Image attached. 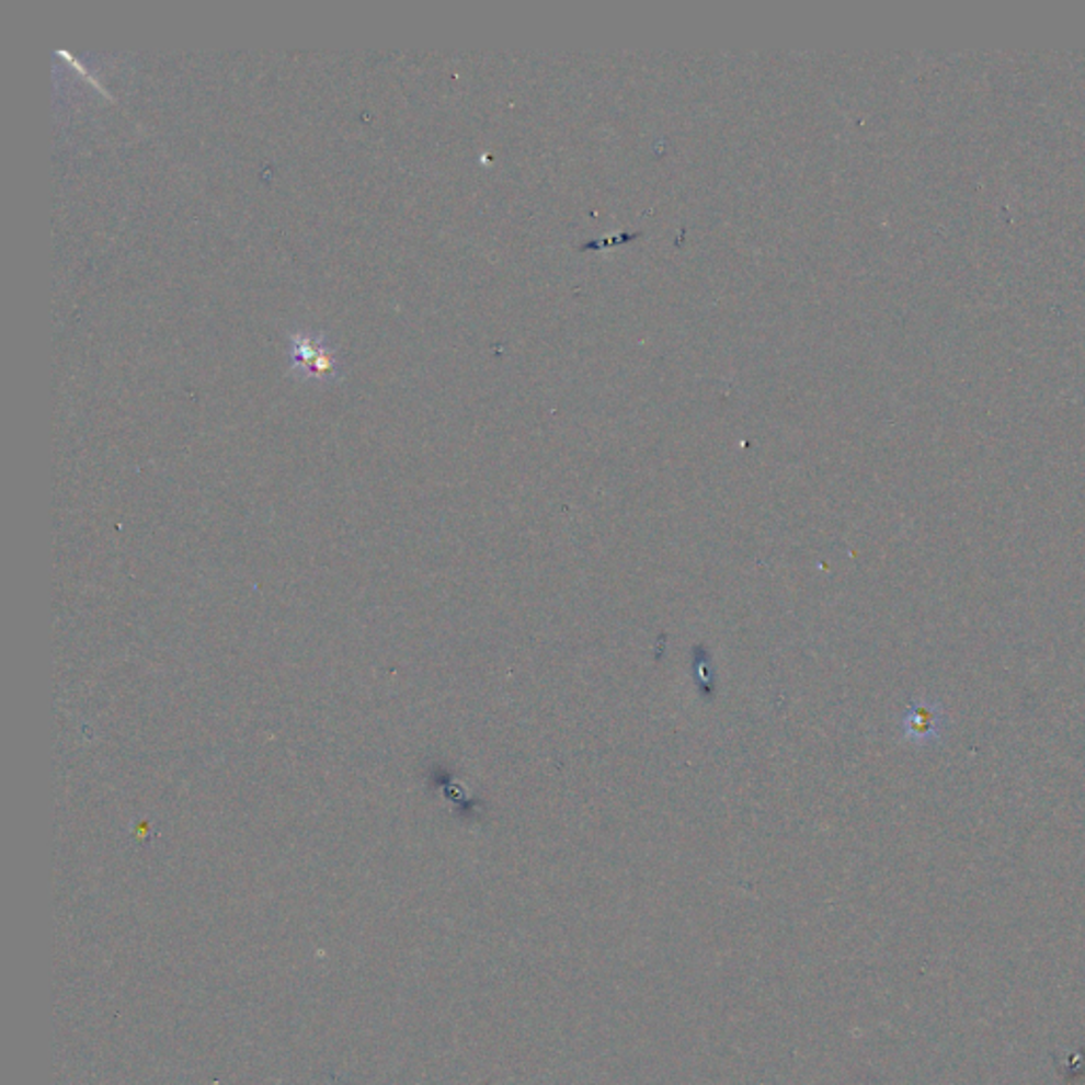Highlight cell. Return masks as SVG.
Instances as JSON below:
<instances>
[{
	"label": "cell",
	"mask_w": 1085,
	"mask_h": 1085,
	"mask_svg": "<svg viewBox=\"0 0 1085 1085\" xmlns=\"http://www.w3.org/2000/svg\"><path fill=\"white\" fill-rule=\"evenodd\" d=\"M287 358L290 376L306 382H331L342 372L338 346L317 329H293L288 333Z\"/></svg>",
	"instance_id": "6da1fadb"
}]
</instances>
